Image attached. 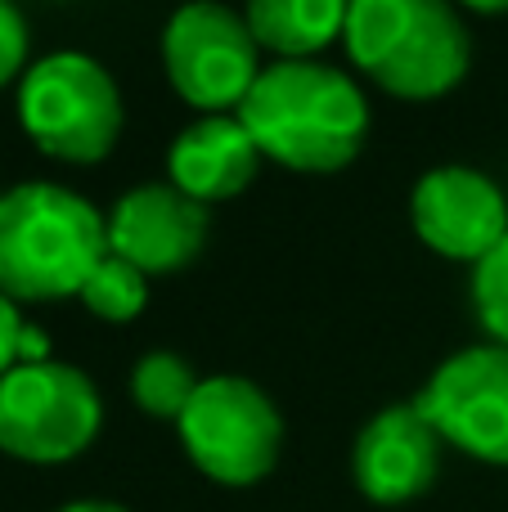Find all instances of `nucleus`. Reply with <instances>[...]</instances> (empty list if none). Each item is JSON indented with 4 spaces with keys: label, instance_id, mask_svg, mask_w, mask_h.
<instances>
[{
    "label": "nucleus",
    "instance_id": "16",
    "mask_svg": "<svg viewBox=\"0 0 508 512\" xmlns=\"http://www.w3.org/2000/svg\"><path fill=\"white\" fill-rule=\"evenodd\" d=\"M473 310L486 337L495 346H508V234L486 261L473 265Z\"/></svg>",
    "mask_w": 508,
    "mask_h": 512
},
{
    "label": "nucleus",
    "instance_id": "14",
    "mask_svg": "<svg viewBox=\"0 0 508 512\" xmlns=\"http://www.w3.org/2000/svg\"><path fill=\"white\" fill-rule=\"evenodd\" d=\"M198 382L203 378H194V369H189L180 355L149 351L144 360H135V369H131V400L144 409V414L180 423V414L189 409Z\"/></svg>",
    "mask_w": 508,
    "mask_h": 512
},
{
    "label": "nucleus",
    "instance_id": "15",
    "mask_svg": "<svg viewBox=\"0 0 508 512\" xmlns=\"http://www.w3.org/2000/svg\"><path fill=\"white\" fill-rule=\"evenodd\" d=\"M144 301H149V274L135 270L131 261H122L113 252L90 270L86 288H81V306L95 319H104V324H131L144 310Z\"/></svg>",
    "mask_w": 508,
    "mask_h": 512
},
{
    "label": "nucleus",
    "instance_id": "10",
    "mask_svg": "<svg viewBox=\"0 0 508 512\" xmlns=\"http://www.w3.org/2000/svg\"><path fill=\"white\" fill-rule=\"evenodd\" d=\"M441 432L414 405H387L356 436L351 477L374 504H410L441 472Z\"/></svg>",
    "mask_w": 508,
    "mask_h": 512
},
{
    "label": "nucleus",
    "instance_id": "17",
    "mask_svg": "<svg viewBox=\"0 0 508 512\" xmlns=\"http://www.w3.org/2000/svg\"><path fill=\"white\" fill-rule=\"evenodd\" d=\"M27 50H32V36H27V18L14 0H0V90L9 81H23V72L32 68L27 63Z\"/></svg>",
    "mask_w": 508,
    "mask_h": 512
},
{
    "label": "nucleus",
    "instance_id": "7",
    "mask_svg": "<svg viewBox=\"0 0 508 512\" xmlns=\"http://www.w3.org/2000/svg\"><path fill=\"white\" fill-rule=\"evenodd\" d=\"M176 427L194 468L221 486H257L261 477H270L284 445L275 400L257 382L234 378V373L198 382Z\"/></svg>",
    "mask_w": 508,
    "mask_h": 512
},
{
    "label": "nucleus",
    "instance_id": "2",
    "mask_svg": "<svg viewBox=\"0 0 508 512\" xmlns=\"http://www.w3.org/2000/svg\"><path fill=\"white\" fill-rule=\"evenodd\" d=\"M108 256V216L90 198L27 180L0 194V292L14 301L81 297Z\"/></svg>",
    "mask_w": 508,
    "mask_h": 512
},
{
    "label": "nucleus",
    "instance_id": "11",
    "mask_svg": "<svg viewBox=\"0 0 508 512\" xmlns=\"http://www.w3.org/2000/svg\"><path fill=\"white\" fill-rule=\"evenodd\" d=\"M207 207L176 185H140L108 212V252L144 274H171L207 243Z\"/></svg>",
    "mask_w": 508,
    "mask_h": 512
},
{
    "label": "nucleus",
    "instance_id": "18",
    "mask_svg": "<svg viewBox=\"0 0 508 512\" xmlns=\"http://www.w3.org/2000/svg\"><path fill=\"white\" fill-rule=\"evenodd\" d=\"M23 324L27 319L18 315V301L0 292V378L18 364V337H23Z\"/></svg>",
    "mask_w": 508,
    "mask_h": 512
},
{
    "label": "nucleus",
    "instance_id": "3",
    "mask_svg": "<svg viewBox=\"0 0 508 512\" xmlns=\"http://www.w3.org/2000/svg\"><path fill=\"white\" fill-rule=\"evenodd\" d=\"M342 45L374 86L410 104L450 95L473 59L450 0H351Z\"/></svg>",
    "mask_w": 508,
    "mask_h": 512
},
{
    "label": "nucleus",
    "instance_id": "1",
    "mask_svg": "<svg viewBox=\"0 0 508 512\" xmlns=\"http://www.w3.org/2000/svg\"><path fill=\"white\" fill-rule=\"evenodd\" d=\"M261 158L302 176H333L369 135V99L342 68L320 59H275L239 104Z\"/></svg>",
    "mask_w": 508,
    "mask_h": 512
},
{
    "label": "nucleus",
    "instance_id": "12",
    "mask_svg": "<svg viewBox=\"0 0 508 512\" xmlns=\"http://www.w3.org/2000/svg\"><path fill=\"white\" fill-rule=\"evenodd\" d=\"M257 171H261V149L252 144L248 126L234 113L230 117H198L167 149L171 185L203 207L243 194V189L257 180Z\"/></svg>",
    "mask_w": 508,
    "mask_h": 512
},
{
    "label": "nucleus",
    "instance_id": "21",
    "mask_svg": "<svg viewBox=\"0 0 508 512\" xmlns=\"http://www.w3.org/2000/svg\"><path fill=\"white\" fill-rule=\"evenodd\" d=\"M459 5L477 9V14H508V0H459Z\"/></svg>",
    "mask_w": 508,
    "mask_h": 512
},
{
    "label": "nucleus",
    "instance_id": "20",
    "mask_svg": "<svg viewBox=\"0 0 508 512\" xmlns=\"http://www.w3.org/2000/svg\"><path fill=\"white\" fill-rule=\"evenodd\" d=\"M59 512H126V508L108 504V499H77V504H63Z\"/></svg>",
    "mask_w": 508,
    "mask_h": 512
},
{
    "label": "nucleus",
    "instance_id": "6",
    "mask_svg": "<svg viewBox=\"0 0 508 512\" xmlns=\"http://www.w3.org/2000/svg\"><path fill=\"white\" fill-rule=\"evenodd\" d=\"M95 382L59 360L14 364L0 378V450L18 463H68L99 436Z\"/></svg>",
    "mask_w": 508,
    "mask_h": 512
},
{
    "label": "nucleus",
    "instance_id": "4",
    "mask_svg": "<svg viewBox=\"0 0 508 512\" xmlns=\"http://www.w3.org/2000/svg\"><path fill=\"white\" fill-rule=\"evenodd\" d=\"M122 90L81 50L41 54L18 81V126L54 162H104L122 135Z\"/></svg>",
    "mask_w": 508,
    "mask_h": 512
},
{
    "label": "nucleus",
    "instance_id": "5",
    "mask_svg": "<svg viewBox=\"0 0 508 512\" xmlns=\"http://www.w3.org/2000/svg\"><path fill=\"white\" fill-rule=\"evenodd\" d=\"M162 68L189 108L203 117H230L266 63L248 18L216 0H189L162 27Z\"/></svg>",
    "mask_w": 508,
    "mask_h": 512
},
{
    "label": "nucleus",
    "instance_id": "9",
    "mask_svg": "<svg viewBox=\"0 0 508 512\" xmlns=\"http://www.w3.org/2000/svg\"><path fill=\"white\" fill-rule=\"evenodd\" d=\"M414 234L446 261H486L508 234V198L477 167H432L410 194Z\"/></svg>",
    "mask_w": 508,
    "mask_h": 512
},
{
    "label": "nucleus",
    "instance_id": "13",
    "mask_svg": "<svg viewBox=\"0 0 508 512\" xmlns=\"http://www.w3.org/2000/svg\"><path fill=\"white\" fill-rule=\"evenodd\" d=\"M347 9L351 0H248L243 18L257 45L275 59H315L333 41H342Z\"/></svg>",
    "mask_w": 508,
    "mask_h": 512
},
{
    "label": "nucleus",
    "instance_id": "19",
    "mask_svg": "<svg viewBox=\"0 0 508 512\" xmlns=\"http://www.w3.org/2000/svg\"><path fill=\"white\" fill-rule=\"evenodd\" d=\"M50 360V333L36 324H23V337H18V364H41Z\"/></svg>",
    "mask_w": 508,
    "mask_h": 512
},
{
    "label": "nucleus",
    "instance_id": "8",
    "mask_svg": "<svg viewBox=\"0 0 508 512\" xmlns=\"http://www.w3.org/2000/svg\"><path fill=\"white\" fill-rule=\"evenodd\" d=\"M441 441L482 463L508 468V346H464L437 364L414 396Z\"/></svg>",
    "mask_w": 508,
    "mask_h": 512
}]
</instances>
